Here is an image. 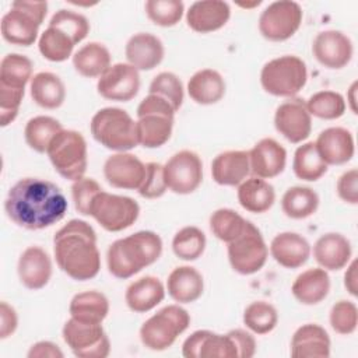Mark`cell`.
<instances>
[{
  "label": "cell",
  "mask_w": 358,
  "mask_h": 358,
  "mask_svg": "<svg viewBox=\"0 0 358 358\" xmlns=\"http://www.w3.org/2000/svg\"><path fill=\"white\" fill-rule=\"evenodd\" d=\"M182 354L186 358H238L236 347L227 334H218L211 330L193 331L182 345Z\"/></svg>",
  "instance_id": "d6986e66"
},
{
  "label": "cell",
  "mask_w": 358,
  "mask_h": 358,
  "mask_svg": "<svg viewBox=\"0 0 358 358\" xmlns=\"http://www.w3.org/2000/svg\"><path fill=\"white\" fill-rule=\"evenodd\" d=\"M308 81L305 62L295 55H284L268 60L260 71L263 90L274 96L294 98Z\"/></svg>",
  "instance_id": "ba28073f"
},
{
  "label": "cell",
  "mask_w": 358,
  "mask_h": 358,
  "mask_svg": "<svg viewBox=\"0 0 358 358\" xmlns=\"http://www.w3.org/2000/svg\"><path fill=\"white\" fill-rule=\"evenodd\" d=\"M336 192L344 203L352 206L358 204V171L355 168H351L340 175L336 185Z\"/></svg>",
  "instance_id": "f5cc1de1"
},
{
  "label": "cell",
  "mask_w": 358,
  "mask_h": 358,
  "mask_svg": "<svg viewBox=\"0 0 358 358\" xmlns=\"http://www.w3.org/2000/svg\"><path fill=\"white\" fill-rule=\"evenodd\" d=\"M53 253L59 268L76 281H87L101 270L96 232L84 220H70L53 236Z\"/></svg>",
  "instance_id": "7a4b0ae2"
},
{
  "label": "cell",
  "mask_w": 358,
  "mask_h": 358,
  "mask_svg": "<svg viewBox=\"0 0 358 358\" xmlns=\"http://www.w3.org/2000/svg\"><path fill=\"white\" fill-rule=\"evenodd\" d=\"M175 109L164 98L148 94L137 106V137L138 145L144 148H158L172 136Z\"/></svg>",
  "instance_id": "5b68a950"
},
{
  "label": "cell",
  "mask_w": 358,
  "mask_h": 358,
  "mask_svg": "<svg viewBox=\"0 0 358 358\" xmlns=\"http://www.w3.org/2000/svg\"><path fill=\"white\" fill-rule=\"evenodd\" d=\"M303 11L299 3L278 0L270 3L259 17V32L271 42H282L296 34Z\"/></svg>",
  "instance_id": "4fadbf2b"
},
{
  "label": "cell",
  "mask_w": 358,
  "mask_h": 358,
  "mask_svg": "<svg viewBox=\"0 0 358 358\" xmlns=\"http://www.w3.org/2000/svg\"><path fill=\"white\" fill-rule=\"evenodd\" d=\"M63 130L62 123L52 116H34L31 117L24 129L25 143L34 151L43 154L48 151V147L53 137Z\"/></svg>",
  "instance_id": "60d3db41"
},
{
  "label": "cell",
  "mask_w": 358,
  "mask_h": 358,
  "mask_svg": "<svg viewBox=\"0 0 358 358\" xmlns=\"http://www.w3.org/2000/svg\"><path fill=\"white\" fill-rule=\"evenodd\" d=\"M357 87H358V81H354L350 88H348V92H347V101H348V105H350V109L354 115H357V98H355V92H357Z\"/></svg>",
  "instance_id": "680465c9"
},
{
  "label": "cell",
  "mask_w": 358,
  "mask_h": 358,
  "mask_svg": "<svg viewBox=\"0 0 358 358\" xmlns=\"http://www.w3.org/2000/svg\"><path fill=\"white\" fill-rule=\"evenodd\" d=\"M327 164L319 155L313 141L302 143L294 152L292 171L305 182H316L327 172Z\"/></svg>",
  "instance_id": "ab89813d"
},
{
  "label": "cell",
  "mask_w": 358,
  "mask_h": 358,
  "mask_svg": "<svg viewBox=\"0 0 358 358\" xmlns=\"http://www.w3.org/2000/svg\"><path fill=\"white\" fill-rule=\"evenodd\" d=\"M228 260L234 271L250 275L263 268L268 257V248L260 229L248 221L243 232L232 242L227 243Z\"/></svg>",
  "instance_id": "30bf717a"
},
{
  "label": "cell",
  "mask_w": 358,
  "mask_h": 358,
  "mask_svg": "<svg viewBox=\"0 0 358 358\" xmlns=\"http://www.w3.org/2000/svg\"><path fill=\"white\" fill-rule=\"evenodd\" d=\"M165 292L166 289L158 277L144 275L126 288L124 302L130 310L145 313L164 301Z\"/></svg>",
  "instance_id": "f1b7e54d"
},
{
  "label": "cell",
  "mask_w": 358,
  "mask_h": 358,
  "mask_svg": "<svg viewBox=\"0 0 358 358\" xmlns=\"http://www.w3.org/2000/svg\"><path fill=\"white\" fill-rule=\"evenodd\" d=\"M275 130L292 144L305 141L312 131V116L302 98H288L274 112Z\"/></svg>",
  "instance_id": "9a60e30c"
},
{
  "label": "cell",
  "mask_w": 358,
  "mask_h": 358,
  "mask_svg": "<svg viewBox=\"0 0 358 358\" xmlns=\"http://www.w3.org/2000/svg\"><path fill=\"white\" fill-rule=\"evenodd\" d=\"M90 130L96 143L116 152H127L138 145L137 124L120 108L108 106L95 112Z\"/></svg>",
  "instance_id": "277c9868"
},
{
  "label": "cell",
  "mask_w": 358,
  "mask_h": 358,
  "mask_svg": "<svg viewBox=\"0 0 358 358\" xmlns=\"http://www.w3.org/2000/svg\"><path fill=\"white\" fill-rule=\"evenodd\" d=\"M77 42L74 38L63 31L59 27L48 25V28L41 34L38 39V49L39 53L49 62L60 63L67 60Z\"/></svg>",
  "instance_id": "74e56055"
},
{
  "label": "cell",
  "mask_w": 358,
  "mask_h": 358,
  "mask_svg": "<svg viewBox=\"0 0 358 358\" xmlns=\"http://www.w3.org/2000/svg\"><path fill=\"white\" fill-rule=\"evenodd\" d=\"M330 345V337L324 327L317 323H306L294 331L289 352L292 358H327Z\"/></svg>",
  "instance_id": "4316f807"
},
{
  "label": "cell",
  "mask_w": 358,
  "mask_h": 358,
  "mask_svg": "<svg viewBox=\"0 0 358 358\" xmlns=\"http://www.w3.org/2000/svg\"><path fill=\"white\" fill-rule=\"evenodd\" d=\"M32 101L43 109H57L66 99V87L59 76L50 71L34 74L29 83Z\"/></svg>",
  "instance_id": "836d02e7"
},
{
  "label": "cell",
  "mask_w": 358,
  "mask_h": 358,
  "mask_svg": "<svg viewBox=\"0 0 358 358\" xmlns=\"http://www.w3.org/2000/svg\"><path fill=\"white\" fill-rule=\"evenodd\" d=\"M208 224L217 239L229 243L243 232L248 220L232 208H218L210 215Z\"/></svg>",
  "instance_id": "7bdbcfd3"
},
{
  "label": "cell",
  "mask_w": 358,
  "mask_h": 358,
  "mask_svg": "<svg viewBox=\"0 0 358 358\" xmlns=\"http://www.w3.org/2000/svg\"><path fill=\"white\" fill-rule=\"evenodd\" d=\"M162 253V239L154 231H137L129 236L116 239L106 252L109 273L126 280L155 263Z\"/></svg>",
  "instance_id": "3957f363"
},
{
  "label": "cell",
  "mask_w": 358,
  "mask_h": 358,
  "mask_svg": "<svg viewBox=\"0 0 358 358\" xmlns=\"http://www.w3.org/2000/svg\"><path fill=\"white\" fill-rule=\"evenodd\" d=\"M18 326V316L15 309L6 301L0 303V338L10 337Z\"/></svg>",
  "instance_id": "11a10c76"
},
{
  "label": "cell",
  "mask_w": 358,
  "mask_h": 358,
  "mask_svg": "<svg viewBox=\"0 0 358 358\" xmlns=\"http://www.w3.org/2000/svg\"><path fill=\"white\" fill-rule=\"evenodd\" d=\"M312 53L323 67L340 70L351 62L354 46L350 36L344 32L337 29H326L315 36Z\"/></svg>",
  "instance_id": "e0dca14e"
},
{
  "label": "cell",
  "mask_w": 358,
  "mask_h": 358,
  "mask_svg": "<svg viewBox=\"0 0 358 358\" xmlns=\"http://www.w3.org/2000/svg\"><path fill=\"white\" fill-rule=\"evenodd\" d=\"M236 197L241 207L253 214L268 211L275 201V190L266 179L252 176L238 185Z\"/></svg>",
  "instance_id": "1f68e13d"
},
{
  "label": "cell",
  "mask_w": 358,
  "mask_h": 358,
  "mask_svg": "<svg viewBox=\"0 0 358 358\" xmlns=\"http://www.w3.org/2000/svg\"><path fill=\"white\" fill-rule=\"evenodd\" d=\"M127 63L138 71H150L161 64L165 56L162 41L150 32H138L129 38L124 46Z\"/></svg>",
  "instance_id": "cb8c5ba5"
},
{
  "label": "cell",
  "mask_w": 358,
  "mask_h": 358,
  "mask_svg": "<svg viewBox=\"0 0 358 358\" xmlns=\"http://www.w3.org/2000/svg\"><path fill=\"white\" fill-rule=\"evenodd\" d=\"M243 324L255 334H267L278 323L277 309L266 301L250 302L243 310Z\"/></svg>",
  "instance_id": "ee69618b"
},
{
  "label": "cell",
  "mask_w": 358,
  "mask_h": 358,
  "mask_svg": "<svg viewBox=\"0 0 358 358\" xmlns=\"http://www.w3.org/2000/svg\"><path fill=\"white\" fill-rule=\"evenodd\" d=\"M228 336L236 347L238 358H252L256 354V340L252 333L243 329H234L228 331Z\"/></svg>",
  "instance_id": "db71d44e"
},
{
  "label": "cell",
  "mask_w": 358,
  "mask_h": 358,
  "mask_svg": "<svg viewBox=\"0 0 358 358\" xmlns=\"http://www.w3.org/2000/svg\"><path fill=\"white\" fill-rule=\"evenodd\" d=\"M46 154L62 178L71 182L84 178L88 166V150L80 131L63 129L53 137Z\"/></svg>",
  "instance_id": "52a82bcc"
},
{
  "label": "cell",
  "mask_w": 358,
  "mask_h": 358,
  "mask_svg": "<svg viewBox=\"0 0 358 358\" xmlns=\"http://www.w3.org/2000/svg\"><path fill=\"white\" fill-rule=\"evenodd\" d=\"M103 176L112 187L138 190L145 176V164L129 151L116 152L106 158Z\"/></svg>",
  "instance_id": "ac0fdd59"
},
{
  "label": "cell",
  "mask_w": 358,
  "mask_h": 358,
  "mask_svg": "<svg viewBox=\"0 0 358 358\" xmlns=\"http://www.w3.org/2000/svg\"><path fill=\"white\" fill-rule=\"evenodd\" d=\"M52 259L41 246H28L18 259L17 273L21 284L32 291L48 285L52 277Z\"/></svg>",
  "instance_id": "7402d4cb"
},
{
  "label": "cell",
  "mask_w": 358,
  "mask_h": 358,
  "mask_svg": "<svg viewBox=\"0 0 358 358\" xmlns=\"http://www.w3.org/2000/svg\"><path fill=\"white\" fill-rule=\"evenodd\" d=\"M225 80L214 69H201L187 81V94L199 105H213L225 95Z\"/></svg>",
  "instance_id": "d6a6232c"
},
{
  "label": "cell",
  "mask_w": 358,
  "mask_h": 358,
  "mask_svg": "<svg viewBox=\"0 0 358 358\" xmlns=\"http://www.w3.org/2000/svg\"><path fill=\"white\" fill-rule=\"evenodd\" d=\"M206 243L207 239L204 232L194 225H187L173 235L172 250L178 259L193 262L204 253Z\"/></svg>",
  "instance_id": "b9f144b4"
},
{
  "label": "cell",
  "mask_w": 358,
  "mask_h": 358,
  "mask_svg": "<svg viewBox=\"0 0 358 358\" xmlns=\"http://www.w3.org/2000/svg\"><path fill=\"white\" fill-rule=\"evenodd\" d=\"M90 215L109 232H120L130 228L140 215L138 203L129 197L101 190L90 210Z\"/></svg>",
  "instance_id": "8fae6325"
},
{
  "label": "cell",
  "mask_w": 358,
  "mask_h": 358,
  "mask_svg": "<svg viewBox=\"0 0 358 358\" xmlns=\"http://www.w3.org/2000/svg\"><path fill=\"white\" fill-rule=\"evenodd\" d=\"M34 64L31 59L20 53H7L0 62V87L25 91L31 83Z\"/></svg>",
  "instance_id": "f35d334b"
},
{
  "label": "cell",
  "mask_w": 358,
  "mask_h": 358,
  "mask_svg": "<svg viewBox=\"0 0 358 358\" xmlns=\"http://www.w3.org/2000/svg\"><path fill=\"white\" fill-rule=\"evenodd\" d=\"M166 291L175 302L192 303L203 295V275L192 266L175 267L166 278Z\"/></svg>",
  "instance_id": "f546056e"
},
{
  "label": "cell",
  "mask_w": 358,
  "mask_h": 358,
  "mask_svg": "<svg viewBox=\"0 0 358 358\" xmlns=\"http://www.w3.org/2000/svg\"><path fill=\"white\" fill-rule=\"evenodd\" d=\"M46 14V1H13L11 8L1 17L0 31L3 39L17 46L34 45Z\"/></svg>",
  "instance_id": "8992f818"
},
{
  "label": "cell",
  "mask_w": 358,
  "mask_h": 358,
  "mask_svg": "<svg viewBox=\"0 0 358 358\" xmlns=\"http://www.w3.org/2000/svg\"><path fill=\"white\" fill-rule=\"evenodd\" d=\"M316 150L327 165H344L355 154V141L352 133L340 126L322 130L315 141Z\"/></svg>",
  "instance_id": "44dd1931"
},
{
  "label": "cell",
  "mask_w": 358,
  "mask_h": 358,
  "mask_svg": "<svg viewBox=\"0 0 358 358\" xmlns=\"http://www.w3.org/2000/svg\"><path fill=\"white\" fill-rule=\"evenodd\" d=\"M231 17V7L222 0H200L190 4L186 11L187 27L199 34L221 29Z\"/></svg>",
  "instance_id": "603a6c76"
},
{
  "label": "cell",
  "mask_w": 358,
  "mask_h": 358,
  "mask_svg": "<svg viewBox=\"0 0 358 358\" xmlns=\"http://www.w3.org/2000/svg\"><path fill=\"white\" fill-rule=\"evenodd\" d=\"M27 357L28 358H63L64 354L57 344L43 340L32 344Z\"/></svg>",
  "instance_id": "9f6ffc18"
},
{
  "label": "cell",
  "mask_w": 358,
  "mask_h": 358,
  "mask_svg": "<svg viewBox=\"0 0 358 358\" xmlns=\"http://www.w3.org/2000/svg\"><path fill=\"white\" fill-rule=\"evenodd\" d=\"M249 173V151L245 150L222 151L211 162L213 180L221 186H238Z\"/></svg>",
  "instance_id": "83f0119b"
},
{
  "label": "cell",
  "mask_w": 358,
  "mask_h": 358,
  "mask_svg": "<svg viewBox=\"0 0 358 358\" xmlns=\"http://www.w3.org/2000/svg\"><path fill=\"white\" fill-rule=\"evenodd\" d=\"M102 190L99 183L92 178H81L71 185V197L74 201L76 210L81 215H90L91 204L95 196Z\"/></svg>",
  "instance_id": "816d5d0a"
},
{
  "label": "cell",
  "mask_w": 358,
  "mask_h": 358,
  "mask_svg": "<svg viewBox=\"0 0 358 358\" xmlns=\"http://www.w3.org/2000/svg\"><path fill=\"white\" fill-rule=\"evenodd\" d=\"M49 24L59 27L63 31H66L67 34H70L77 43L84 41L90 32V22H88L87 17L77 11L67 10V8L57 10L52 15Z\"/></svg>",
  "instance_id": "681fc988"
},
{
  "label": "cell",
  "mask_w": 358,
  "mask_h": 358,
  "mask_svg": "<svg viewBox=\"0 0 358 358\" xmlns=\"http://www.w3.org/2000/svg\"><path fill=\"white\" fill-rule=\"evenodd\" d=\"M330 291V277L322 267L308 268L296 275L291 285L294 298L302 305L320 303Z\"/></svg>",
  "instance_id": "4dcf8cb0"
},
{
  "label": "cell",
  "mask_w": 358,
  "mask_h": 358,
  "mask_svg": "<svg viewBox=\"0 0 358 358\" xmlns=\"http://www.w3.org/2000/svg\"><path fill=\"white\" fill-rule=\"evenodd\" d=\"M144 10L152 24L169 28L182 20L185 4L180 0H147Z\"/></svg>",
  "instance_id": "bcb514c9"
},
{
  "label": "cell",
  "mask_w": 358,
  "mask_h": 358,
  "mask_svg": "<svg viewBox=\"0 0 358 358\" xmlns=\"http://www.w3.org/2000/svg\"><path fill=\"white\" fill-rule=\"evenodd\" d=\"M110 66L109 49L101 42H88L73 55L74 70L87 78L101 77Z\"/></svg>",
  "instance_id": "d590c367"
},
{
  "label": "cell",
  "mask_w": 358,
  "mask_h": 358,
  "mask_svg": "<svg viewBox=\"0 0 358 358\" xmlns=\"http://www.w3.org/2000/svg\"><path fill=\"white\" fill-rule=\"evenodd\" d=\"M168 190L165 176H164V165L158 162H147L145 164V176L138 187V194L144 199L152 200L159 199Z\"/></svg>",
  "instance_id": "f907efd6"
},
{
  "label": "cell",
  "mask_w": 358,
  "mask_h": 358,
  "mask_svg": "<svg viewBox=\"0 0 358 358\" xmlns=\"http://www.w3.org/2000/svg\"><path fill=\"white\" fill-rule=\"evenodd\" d=\"M329 322L331 329L341 334L350 336L357 330L358 326V308L352 301L340 299L337 301L329 315Z\"/></svg>",
  "instance_id": "c3c4849f"
},
{
  "label": "cell",
  "mask_w": 358,
  "mask_h": 358,
  "mask_svg": "<svg viewBox=\"0 0 358 358\" xmlns=\"http://www.w3.org/2000/svg\"><path fill=\"white\" fill-rule=\"evenodd\" d=\"M166 187L176 194H190L203 182V162L192 150L175 152L164 165Z\"/></svg>",
  "instance_id": "5bb4252c"
},
{
  "label": "cell",
  "mask_w": 358,
  "mask_h": 358,
  "mask_svg": "<svg viewBox=\"0 0 358 358\" xmlns=\"http://www.w3.org/2000/svg\"><path fill=\"white\" fill-rule=\"evenodd\" d=\"M140 90V74L129 63L112 64L96 83L98 94L109 101L129 102Z\"/></svg>",
  "instance_id": "2e32d148"
},
{
  "label": "cell",
  "mask_w": 358,
  "mask_h": 358,
  "mask_svg": "<svg viewBox=\"0 0 358 358\" xmlns=\"http://www.w3.org/2000/svg\"><path fill=\"white\" fill-rule=\"evenodd\" d=\"M344 287L352 296H357V260L347 264V271L344 274Z\"/></svg>",
  "instance_id": "6f0895ef"
},
{
  "label": "cell",
  "mask_w": 358,
  "mask_h": 358,
  "mask_svg": "<svg viewBox=\"0 0 358 358\" xmlns=\"http://www.w3.org/2000/svg\"><path fill=\"white\" fill-rule=\"evenodd\" d=\"M250 173L262 179H271L284 172L287 151L274 138L264 137L249 150Z\"/></svg>",
  "instance_id": "ffe728a7"
},
{
  "label": "cell",
  "mask_w": 358,
  "mask_h": 358,
  "mask_svg": "<svg viewBox=\"0 0 358 358\" xmlns=\"http://www.w3.org/2000/svg\"><path fill=\"white\" fill-rule=\"evenodd\" d=\"M62 336L78 358H106L110 352V341L102 323H85L70 317L62 329Z\"/></svg>",
  "instance_id": "7c38bea8"
},
{
  "label": "cell",
  "mask_w": 358,
  "mask_h": 358,
  "mask_svg": "<svg viewBox=\"0 0 358 358\" xmlns=\"http://www.w3.org/2000/svg\"><path fill=\"white\" fill-rule=\"evenodd\" d=\"M305 102L310 116H315L323 120H334L341 117L347 108L344 96L336 91L315 92Z\"/></svg>",
  "instance_id": "f6af8a7d"
},
{
  "label": "cell",
  "mask_w": 358,
  "mask_h": 358,
  "mask_svg": "<svg viewBox=\"0 0 358 358\" xmlns=\"http://www.w3.org/2000/svg\"><path fill=\"white\" fill-rule=\"evenodd\" d=\"M190 326V315L180 305H166L140 327V340L151 351L168 350Z\"/></svg>",
  "instance_id": "9c48e42d"
},
{
  "label": "cell",
  "mask_w": 358,
  "mask_h": 358,
  "mask_svg": "<svg viewBox=\"0 0 358 358\" xmlns=\"http://www.w3.org/2000/svg\"><path fill=\"white\" fill-rule=\"evenodd\" d=\"M70 316L85 323H102L109 313V301L105 294L91 289L76 294L69 305Z\"/></svg>",
  "instance_id": "e575fe53"
},
{
  "label": "cell",
  "mask_w": 358,
  "mask_h": 358,
  "mask_svg": "<svg viewBox=\"0 0 358 358\" xmlns=\"http://www.w3.org/2000/svg\"><path fill=\"white\" fill-rule=\"evenodd\" d=\"M352 256L351 242L338 232H327L317 238L313 245V257L326 271L344 268Z\"/></svg>",
  "instance_id": "d4e9b609"
},
{
  "label": "cell",
  "mask_w": 358,
  "mask_h": 358,
  "mask_svg": "<svg viewBox=\"0 0 358 358\" xmlns=\"http://www.w3.org/2000/svg\"><path fill=\"white\" fill-rule=\"evenodd\" d=\"M148 94H155L168 101L175 109V112L180 109L185 98L182 81L175 73L171 71L158 73L148 87Z\"/></svg>",
  "instance_id": "7dc6e473"
},
{
  "label": "cell",
  "mask_w": 358,
  "mask_h": 358,
  "mask_svg": "<svg viewBox=\"0 0 358 358\" xmlns=\"http://www.w3.org/2000/svg\"><path fill=\"white\" fill-rule=\"evenodd\" d=\"M319 194L308 186H292L281 197L282 213L292 220H303L313 215L319 207Z\"/></svg>",
  "instance_id": "8d00e7d4"
},
{
  "label": "cell",
  "mask_w": 358,
  "mask_h": 358,
  "mask_svg": "<svg viewBox=\"0 0 358 358\" xmlns=\"http://www.w3.org/2000/svg\"><path fill=\"white\" fill-rule=\"evenodd\" d=\"M67 199L62 189L46 179L22 178L14 183L6 197L7 217L18 227L38 231L45 229L67 213Z\"/></svg>",
  "instance_id": "6da1fadb"
},
{
  "label": "cell",
  "mask_w": 358,
  "mask_h": 358,
  "mask_svg": "<svg viewBox=\"0 0 358 358\" xmlns=\"http://www.w3.org/2000/svg\"><path fill=\"white\" fill-rule=\"evenodd\" d=\"M268 250L271 257L285 268L302 267L312 252L306 238L291 231L277 234L271 239Z\"/></svg>",
  "instance_id": "484cf974"
}]
</instances>
